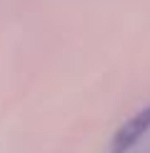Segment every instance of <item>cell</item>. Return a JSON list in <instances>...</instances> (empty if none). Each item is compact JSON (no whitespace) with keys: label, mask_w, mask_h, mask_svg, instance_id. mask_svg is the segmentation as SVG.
Returning a JSON list of instances; mask_svg holds the SVG:
<instances>
[{"label":"cell","mask_w":150,"mask_h":153,"mask_svg":"<svg viewBox=\"0 0 150 153\" xmlns=\"http://www.w3.org/2000/svg\"><path fill=\"white\" fill-rule=\"evenodd\" d=\"M148 131H150V103L143 105L135 116H130L120 128L115 131L112 143H110V153H128V151H133Z\"/></svg>","instance_id":"obj_1"}]
</instances>
